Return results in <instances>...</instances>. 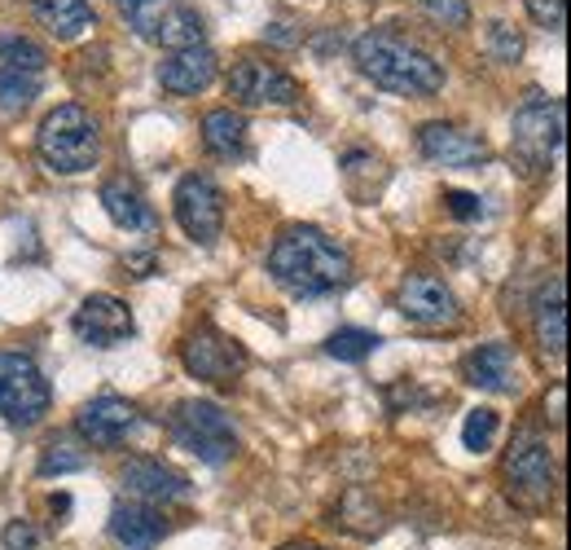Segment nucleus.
I'll use <instances>...</instances> for the list:
<instances>
[{"label": "nucleus", "instance_id": "obj_8", "mask_svg": "<svg viewBox=\"0 0 571 550\" xmlns=\"http://www.w3.org/2000/svg\"><path fill=\"white\" fill-rule=\"evenodd\" d=\"M53 388L44 370L22 353H0V414L18 428H31L49 414Z\"/></svg>", "mask_w": 571, "mask_h": 550}, {"label": "nucleus", "instance_id": "obj_27", "mask_svg": "<svg viewBox=\"0 0 571 550\" xmlns=\"http://www.w3.org/2000/svg\"><path fill=\"white\" fill-rule=\"evenodd\" d=\"M484 48H488L493 62H506V66H510V62L524 57V35H519L510 22L497 18V22H488V31H484Z\"/></svg>", "mask_w": 571, "mask_h": 550}, {"label": "nucleus", "instance_id": "obj_30", "mask_svg": "<svg viewBox=\"0 0 571 550\" xmlns=\"http://www.w3.org/2000/svg\"><path fill=\"white\" fill-rule=\"evenodd\" d=\"M435 22H444V26H466L471 22V4L466 0H418Z\"/></svg>", "mask_w": 571, "mask_h": 550}, {"label": "nucleus", "instance_id": "obj_21", "mask_svg": "<svg viewBox=\"0 0 571 550\" xmlns=\"http://www.w3.org/2000/svg\"><path fill=\"white\" fill-rule=\"evenodd\" d=\"M532 331H537V344L546 357H563V344H568V313H563V278H554L541 295H537V317H532Z\"/></svg>", "mask_w": 571, "mask_h": 550}, {"label": "nucleus", "instance_id": "obj_22", "mask_svg": "<svg viewBox=\"0 0 571 550\" xmlns=\"http://www.w3.org/2000/svg\"><path fill=\"white\" fill-rule=\"evenodd\" d=\"M35 22L57 35V40H75L93 26V4L88 0H35Z\"/></svg>", "mask_w": 571, "mask_h": 550}, {"label": "nucleus", "instance_id": "obj_36", "mask_svg": "<svg viewBox=\"0 0 571 550\" xmlns=\"http://www.w3.org/2000/svg\"><path fill=\"white\" fill-rule=\"evenodd\" d=\"M282 550H325V547H308V542H290V547H282Z\"/></svg>", "mask_w": 571, "mask_h": 550}, {"label": "nucleus", "instance_id": "obj_15", "mask_svg": "<svg viewBox=\"0 0 571 550\" xmlns=\"http://www.w3.org/2000/svg\"><path fill=\"white\" fill-rule=\"evenodd\" d=\"M119 485H123L137 503H146V507L190 498V481H185L181 472H172L168 463H159V459H128V463L119 467Z\"/></svg>", "mask_w": 571, "mask_h": 550}, {"label": "nucleus", "instance_id": "obj_7", "mask_svg": "<svg viewBox=\"0 0 571 550\" xmlns=\"http://www.w3.org/2000/svg\"><path fill=\"white\" fill-rule=\"evenodd\" d=\"M119 13L141 40L159 48H190V44H203L207 35L203 13L190 9L185 0H119Z\"/></svg>", "mask_w": 571, "mask_h": 550}, {"label": "nucleus", "instance_id": "obj_29", "mask_svg": "<svg viewBox=\"0 0 571 550\" xmlns=\"http://www.w3.org/2000/svg\"><path fill=\"white\" fill-rule=\"evenodd\" d=\"M493 436H497V410H471L466 414V428H462V445L475 450V454H484L493 445Z\"/></svg>", "mask_w": 571, "mask_h": 550}, {"label": "nucleus", "instance_id": "obj_32", "mask_svg": "<svg viewBox=\"0 0 571 550\" xmlns=\"http://www.w3.org/2000/svg\"><path fill=\"white\" fill-rule=\"evenodd\" d=\"M444 207H449L453 216H462V220L484 216V198H480V194H466V190H444Z\"/></svg>", "mask_w": 571, "mask_h": 550}, {"label": "nucleus", "instance_id": "obj_16", "mask_svg": "<svg viewBox=\"0 0 571 550\" xmlns=\"http://www.w3.org/2000/svg\"><path fill=\"white\" fill-rule=\"evenodd\" d=\"M418 145L440 168H480L488 159V141L466 132V128H457V123H422Z\"/></svg>", "mask_w": 571, "mask_h": 550}, {"label": "nucleus", "instance_id": "obj_19", "mask_svg": "<svg viewBox=\"0 0 571 550\" xmlns=\"http://www.w3.org/2000/svg\"><path fill=\"white\" fill-rule=\"evenodd\" d=\"M163 533H168L163 516L146 503H128V507L110 511V538L123 550H154L163 542Z\"/></svg>", "mask_w": 571, "mask_h": 550}, {"label": "nucleus", "instance_id": "obj_25", "mask_svg": "<svg viewBox=\"0 0 571 550\" xmlns=\"http://www.w3.org/2000/svg\"><path fill=\"white\" fill-rule=\"evenodd\" d=\"M374 348H378V335L374 331H360V326H338L325 339V353L338 357V362H365Z\"/></svg>", "mask_w": 571, "mask_h": 550}, {"label": "nucleus", "instance_id": "obj_14", "mask_svg": "<svg viewBox=\"0 0 571 550\" xmlns=\"http://www.w3.org/2000/svg\"><path fill=\"white\" fill-rule=\"evenodd\" d=\"M137 428V406L132 401H123V397H93L79 414H75V432L88 441V445H97V450H115L128 432Z\"/></svg>", "mask_w": 571, "mask_h": 550}, {"label": "nucleus", "instance_id": "obj_17", "mask_svg": "<svg viewBox=\"0 0 571 550\" xmlns=\"http://www.w3.org/2000/svg\"><path fill=\"white\" fill-rule=\"evenodd\" d=\"M216 71H220V57L207 44H190V48H172L159 62V84L176 97H194L216 79Z\"/></svg>", "mask_w": 571, "mask_h": 550}, {"label": "nucleus", "instance_id": "obj_13", "mask_svg": "<svg viewBox=\"0 0 571 550\" xmlns=\"http://www.w3.org/2000/svg\"><path fill=\"white\" fill-rule=\"evenodd\" d=\"M396 309H400L413 326H453V322L462 317L457 295H453L440 278H431V273L405 278L400 291H396Z\"/></svg>", "mask_w": 571, "mask_h": 550}, {"label": "nucleus", "instance_id": "obj_33", "mask_svg": "<svg viewBox=\"0 0 571 550\" xmlns=\"http://www.w3.org/2000/svg\"><path fill=\"white\" fill-rule=\"evenodd\" d=\"M0 542H4V550H35L40 533H35L26 520H9L4 533H0Z\"/></svg>", "mask_w": 571, "mask_h": 550}, {"label": "nucleus", "instance_id": "obj_18", "mask_svg": "<svg viewBox=\"0 0 571 550\" xmlns=\"http://www.w3.org/2000/svg\"><path fill=\"white\" fill-rule=\"evenodd\" d=\"M462 370H466V384H475V388H484V392H515V375H519V366H515V348L510 344H484V348H475L466 362H462Z\"/></svg>", "mask_w": 571, "mask_h": 550}, {"label": "nucleus", "instance_id": "obj_28", "mask_svg": "<svg viewBox=\"0 0 571 550\" xmlns=\"http://www.w3.org/2000/svg\"><path fill=\"white\" fill-rule=\"evenodd\" d=\"M84 467H88V454H79L66 441H53L40 459V476H66V472H84Z\"/></svg>", "mask_w": 571, "mask_h": 550}, {"label": "nucleus", "instance_id": "obj_4", "mask_svg": "<svg viewBox=\"0 0 571 550\" xmlns=\"http://www.w3.org/2000/svg\"><path fill=\"white\" fill-rule=\"evenodd\" d=\"M563 145V101L528 93L510 119V159L524 176H541Z\"/></svg>", "mask_w": 571, "mask_h": 550}, {"label": "nucleus", "instance_id": "obj_12", "mask_svg": "<svg viewBox=\"0 0 571 550\" xmlns=\"http://www.w3.org/2000/svg\"><path fill=\"white\" fill-rule=\"evenodd\" d=\"M71 326H75V335H79L88 348H115V344L132 339V331H137L132 309H128L119 295H106V291L88 295V300L75 309Z\"/></svg>", "mask_w": 571, "mask_h": 550}, {"label": "nucleus", "instance_id": "obj_10", "mask_svg": "<svg viewBox=\"0 0 571 550\" xmlns=\"http://www.w3.org/2000/svg\"><path fill=\"white\" fill-rule=\"evenodd\" d=\"M172 212H176L181 229H185L194 242H203V247H212V242L220 238V229H225V194H220V185H216L212 176H203V172L181 176V185H176V194H172Z\"/></svg>", "mask_w": 571, "mask_h": 550}, {"label": "nucleus", "instance_id": "obj_34", "mask_svg": "<svg viewBox=\"0 0 571 550\" xmlns=\"http://www.w3.org/2000/svg\"><path fill=\"white\" fill-rule=\"evenodd\" d=\"M563 406H568V388L554 384V392H546V423L563 428Z\"/></svg>", "mask_w": 571, "mask_h": 550}, {"label": "nucleus", "instance_id": "obj_24", "mask_svg": "<svg viewBox=\"0 0 571 550\" xmlns=\"http://www.w3.org/2000/svg\"><path fill=\"white\" fill-rule=\"evenodd\" d=\"M35 97H40V75H35V71L0 66V110H4V115H22Z\"/></svg>", "mask_w": 571, "mask_h": 550}, {"label": "nucleus", "instance_id": "obj_11", "mask_svg": "<svg viewBox=\"0 0 571 550\" xmlns=\"http://www.w3.org/2000/svg\"><path fill=\"white\" fill-rule=\"evenodd\" d=\"M229 97L238 106H294L303 97L299 79L265 57H243L229 71Z\"/></svg>", "mask_w": 571, "mask_h": 550}, {"label": "nucleus", "instance_id": "obj_26", "mask_svg": "<svg viewBox=\"0 0 571 550\" xmlns=\"http://www.w3.org/2000/svg\"><path fill=\"white\" fill-rule=\"evenodd\" d=\"M0 62L13 66V71H35V75H44L49 53H44L35 40H26V35H0Z\"/></svg>", "mask_w": 571, "mask_h": 550}, {"label": "nucleus", "instance_id": "obj_20", "mask_svg": "<svg viewBox=\"0 0 571 550\" xmlns=\"http://www.w3.org/2000/svg\"><path fill=\"white\" fill-rule=\"evenodd\" d=\"M101 207H106V216H110L119 229H128V234H132V229H154V212H150L141 185L128 181V176H110V181L101 185Z\"/></svg>", "mask_w": 571, "mask_h": 550}, {"label": "nucleus", "instance_id": "obj_1", "mask_svg": "<svg viewBox=\"0 0 571 550\" xmlns=\"http://www.w3.org/2000/svg\"><path fill=\"white\" fill-rule=\"evenodd\" d=\"M269 273L294 295H325L352 282V256L316 225H286L269 251Z\"/></svg>", "mask_w": 571, "mask_h": 550}, {"label": "nucleus", "instance_id": "obj_3", "mask_svg": "<svg viewBox=\"0 0 571 550\" xmlns=\"http://www.w3.org/2000/svg\"><path fill=\"white\" fill-rule=\"evenodd\" d=\"M35 150L53 172L79 176V172L97 168V159H101V123L84 106L66 101L44 115V123L35 132Z\"/></svg>", "mask_w": 571, "mask_h": 550}, {"label": "nucleus", "instance_id": "obj_9", "mask_svg": "<svg viewBox=\"0 0 571 550\" xmlns=\"http://www.w3.org/2000/svg\"><path fill=\"white\" fill-rule=\"evenodd\" d=\"M181 362L203 384H234L247 370V348L234 335H225L220 326H198V331L185 335Z\"/></svg>", "mask_w": 571, "mask_h": 550}, {"label": "nucleus", "instance_id": "obj_23", "mask_svg": "<svg viewBox=\"0 0 571 550\" xmlns=\"http://www.w3.org/2000/svg\"><path fill=\"white\" fill-rule=\"evenodd\" d=\"M203 145L216 159H238L247 150V119L238 110H207L203 115Z\"/></svg>", "mask_w": 571, "mask_h": 550}, {"label": "nucleus", "instance_id": "obj_31", "mask_svg": "<svg viewBox=\"0 0 571 550\" xmlns=\"http://www.w3.org/2000/svg\"><path fill=\"white\" fill-rule=\"evenodd\" d=\"M532 22L537 26H550V31H563V18H568V0H524Z\"/></svg>", "mask_w": 571, "mask_h": 550}, {"label": "nucleus", "instance_id": "obj_2", "mask_svg": "<svg viewBox=\"0 0 571 550\" xmlns=\"http://www.w3.org/2000/svg\"><path fill=\"white\" fill-rule=\"evenodd\" d=\"M352 57L365 79H374L378 88L400 93V97H431L444 84V66L391 31H365L352 44Z\"/></svg>", "mask_w": 571, "mask_h": 550}, {"label": "nucleus", "instance_id": "obj_6", "mask_svg": "<svg viewBox=\"0 0 571 550\" xmlns=\"http://www.w3.org/2000/svg\"><path fill=\"white\" fill-rule=\"evenodd\" d=\"M168 432L181 450L198 454L203 463L220 467L238 454V432H234V419L216 406V401H181L168 419Z\"/></svg>", "mask_w": 571, "mask_h": 550}, {"label": "nucleus", "instance_id": "obj_5", "mask_svg": "<svg viewBox=\"0 0 571 550\" xmlns=\"http://www.w3.org/2000/svg\"><path fill=\"white\" fill-rule=\"evenodd\" d=\"M502 472H506V489H510V498H515L519 507H528V511L550 507L554 485H559V472H554L550 445H546V436H541L537 428H519V432H515Z\"/></svg>", "mask_w": 571, "mask_h": 550}, {"label": "nucleus", "instance_id": "obj_35", "mask_svg": "<svg viewBox=\"0 0 571 550\" xmlns=\"http://www.w3.org/2000/svg\"><path fill=\"white\" fill-rule=\"evenodd\" d=\"M128 269H137L132 278H150V269H154V256H128Z\"/></svg>", "mask_w": 571, "mask_h": 550}]
</instances>
